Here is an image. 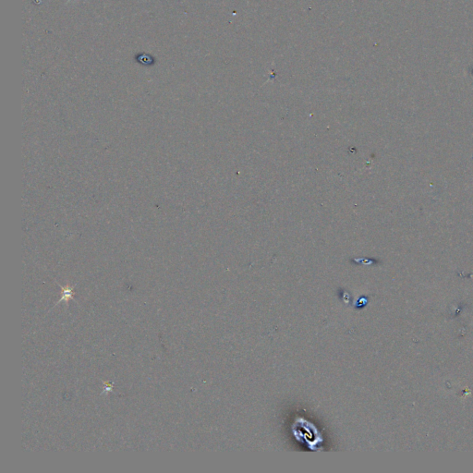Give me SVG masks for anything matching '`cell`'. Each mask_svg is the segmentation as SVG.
Here are the masks:
<instances>
[{
	"mask_svg": "<svg viewBox=\"0 0 473 473\" xmlns=\"http://www.w3.org/2000/svg\"><path fill=\"white\" fill-rule=\"evenodd\" d=\"M61 288H62V296H61L60 300L56 303V305H57L58 303H62V302L68 303L70 300H74V296H73V288H74V287L66 286V287H61Z\"/></svg>",
	"mask_w": 473,
	"mask_h": 473,
	"instance_id": "6da1fadb",
	"label": "cell"
},
{
	"mask_svg": "<svg viewBox=\"0 0 473 473\" xmlns=\"http://www.w3.org/2000/svg\"><path fill=\"white\" fill-rule=\"evenodd\" d=\"M104 389H103V395H108L109 392H112L114 386L110 384L109 382H104Z\"/></svg>",
	"mask_w": 473,
	"mask_h": 473,
	"instance_id": "7a4b0ae2",
	"label": "cell"
}]
</instances>
